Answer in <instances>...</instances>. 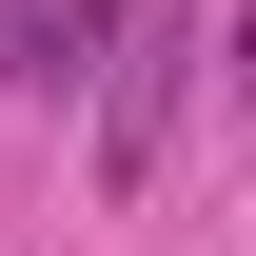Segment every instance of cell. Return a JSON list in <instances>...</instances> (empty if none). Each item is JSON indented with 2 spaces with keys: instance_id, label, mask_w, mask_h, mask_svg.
Segmentation results:
<instances>
[{
  "instance_id": "obj_1",
  "label": "cell",
  "mask_w": 256,
  "mask_h": 256,
  "mask_svg": "<svg viewBox=\"0 0 256 256\" xmlns=\"http://www.w3.org/2000/svg\"><path fill=\"white\" fill-rule=\"evenodd\" d=\"M178 98H197V20H138L118 79H98V197H138V178L178 158Z\"/></svg>"
},
{
  "instance_id": "obj_3",
  "label": "cell",
  "mask_w": 256,
  "mask_h": 256,
  "mask_svg": "<svg viewBox=\"0 0 256 256\" xmlns=\"http://www.w3.org/2000/svg\"><path fill=\"white\" fill-rule=\"evenodd\" d=\"M217 79H236V98H256V0H236V60H217Z\"/></svg>"
},
{
  "instance_id": "obj_2",
  "label": "cell",
  "mask_w": 256,
  "mask_h": 256,
  "mask_svg": "<svg viewBox=\"0 0 256 256\" xmlns=\"http://www.w3.org/2000/svg\"><path fill=\"white\" fill-rule=\"evenodd\" d=\"M98 40H138V0H0V98L98 79Z\"/></svg>"
}]
</instances>
